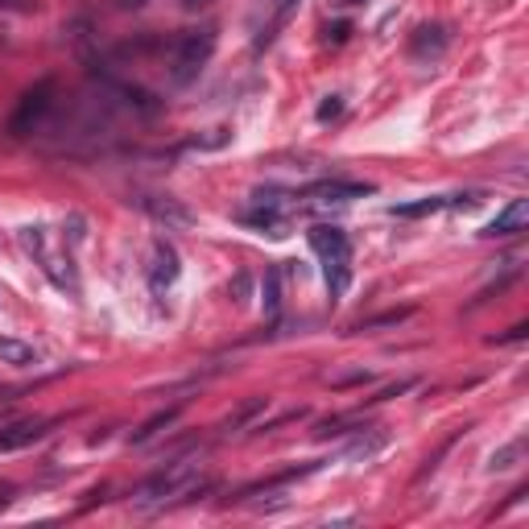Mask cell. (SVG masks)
Segmentation results:
<instances>
[{
	"label": "cell",
	"mask_w": 529,
	"mask_h": 529,
	"mask_svg": "<svg viewBox=\"0 0 529 529\" xmlns=\"http://www.w3.org/2000/svg\"><path fill=\"white\" fill-rule=\"evenodd\" d=\"M50 426L54 422H42V418H25V422H12L0 430V451H21V446L37 443V438H46Z\"/></svg>",
	"instance_id": "7"
},
{
	"label": "cell",
	"mask_w": 529,
	"mask_h": 529,
	"mask_svg": "<svg viewBox=\"0 0 529 529\" xmlns=\"http://www.w3.org/2000/svg\"><path fill=\"white\" fill-rule=\"evenodd\" d=\"M182 264H178V253H174V244L157 241L154 244V264H149V286L162 294V289H170L174 281H178Z\"/></svg>",
	"instance_id": "6"
},
{
	"label": "cell",
	"mask_w": 529,
	"mask_h": 529,
	"mask_svg": "<svg viewBox=\"0 0 529 529\" xmlns=\"http://www.w3.org/2000/svg\"><path fill=\"white\" fill-rule=\"evenodd\" d=\"M348 34H351V25H348V21H339L336 29H327V42H343Z\"/></svg>",
	"instance_id": "25"
},
{
	"label": "cell",
	"mask_w": 529,
	"mask_h": 529,
	"mask_svg": "<svg viewBox=\"0 0 529 529\" xmlns=\"http://www.w3.org/2000/svg\"><path fill=\"white\" fill-rule=\"evenodd\" d=\"M50 99H54V79H42V83L29 87V91L21 96V104H17V112H12V121H9L12 137L34 132L37 124H42V116L50 112Z\"/></svg>",
	"instance_id": "2"
},
{
	"label": "cell",
	"mask_w": 529,
	"mask_h": 529,
	"mask_svg": "<svg viewBox=\"0 0 529 529\" xmlns=\"http://www.w3.org/2000/svg\"><path fill=\"white\" fill-rule=\"evenodd\" d=\"M132 203L141 207L149 219L166 224V228H194V211L182 199H170V194H137Z\"/></svg>",
	"instance_id": "3"
},
{
	"label": "cell",
	"mask_w": 529,
	"mask_h": 529,
	"mask_svg": "<svg viewBox=\"0 0 529 529\" xmlns=\"http://www.w3.org/2000/svg\"><path fill=\"white\" fill-rule=\"evenodd\" d=\"M261 302H264V314L277 319V311H281V269H269V273H264Z\"/></svg>",
	"instance_id": "15"
},
{
	"label": "cell",
	"mask_w": 529,
	"mask_h": 529,
	"mask_svg": "<svg viewBox=\"0 0 529 529\" xmlns=\"http://www.w3.org/2000/svg\"><path fill=\"white\" fill-rule=\"evenodd\" d=\"M191 471H194V463H191V459H182V463H174V468L157 471L154 480H145L141 488H137V505H154V501H162V496L178 493V488H182V480H186Z\"/></svg>",
	"instance_id": "4"
},
{
	"label": "cell",
	"mask_w": 529,
	"mask_h": 529,
	"mask_svg": "<svg viewBox=\"0 0 529 529\" xmlns=\"http://www.w3.org/2000/svg\"><path fill=\"white\" fill-rule=\"evenodd\" d=\"M525 224H529V199H513L505 211H496V219L480 236H488V241H496V236H517V232H525Z\"/></svg>",
	"instance_id": "9"
},
{
	"label": "cell",
	"mask_w": 529,
	"mask_h": 529,
	"mask_svg": "<svg viewBox=\"0 0 529 529\" xmlns=\"http://www.w3.org/2000/svg\"><path fill=\"white\" fill-rule=\"evenodd\" d=\"M339 112H343V99H339V96H327L323 104H319V121H336Z\"/></svg>",
	"instance_id": "22"
},
{
	"label": "cell",
	"mask_w": 529,
	"mask_h": 529,
	"mask_svg": "<svg viewBox=\"0 0 529 529\" xmlns=\"http://www.w3.org/2000/svg\"><path fill=\"white\" fill-rule=\"evenodd\" d=\"M264 406H269V397H253V401H244V406L236 409V414H232L228 422H224V430H241L244 422H253V418H257V414H261Z\"/></svg>",
	"instance_id": "16"
},
{
	"label": "cell",
	"mask_w": 529,
	"mask_h": 529,
	"mask_svg": "<svg viewBox=\"0 0 529 529\" xmlns=\"http://www.w3.org/2000/svg\"><path fill=\"white\" fill-rule=\"evenodd\" d=\"M21 244H25V253H34L37 261L46 257V232H42V228H25L21 232Z\"/></svg>",
	"instance_id": "20"
},
{
	"label": "cell",
	"mask_w": 529,
	"mask_h": 529,
	"mask_svg": "<svg viewBox=\"0 0 529 529\" xmlns=\"http://www.w3.org/2000/svg\"><path fill=\"white\" fill-rule=\"evenodd\" d=\"M521 455H525V438H517V443L501 446V451L493 455V463H488V468H493V471H509V468H517V459H521Z\"/></svg>",
	"instance_id": "17"
},
{
	"label": "cell",
	"mask_w": 529,
	"mask_h": 529,
	"mask_svg": "<svg viewBox=\"0 0 529 529\" xmlns=\"http://www.w3.org/2000/svg\"><path fill=\"white\" fill-rule=\"evenodd\" d=\"M241 219L249 224V228L269 232V236H286V232H281V211H277L273 203H264V199H261V207H253V211H244Z\"/></svg>",
	"instance_id": "12"
},
{
	"label": "cell",
	"mask_w": 529,
	"mask_h": 529,
	"mask_svg": "<svg viewBox=\"0 0 529 529\" xmlns=\"http://www.w3.org/2000/svg\"><path fill=\"white\" fill-rule=\"evenodd\" d=\"M0 9H29L25 0H0Z\"/></svg>",
	"instance_id": "28"
},
{
	"label": "cell",
	"mask_w": 529,
	"mask_h": 529,
	"mask_svg": "<svg viewBox=\"0 0 529 529\" xmlns=\"http://www.w3.org/2000/svg\"><path fill=\"white\" fill-rule=\"evenodd\" d=\"M443 207H451V199H446V194H430V199H418V203H393V207H389V216H397V219H422V216L443 211Z\"/></svg>",
	"instance_id": "11"
},
{
	"label": "cell",
	"mask_w": 529,
	"mask_h": 529,
	"mask_svg": "<svg viewBox=\"0 0 529 529\" xmlns=\"http://www.w3.org/2000/svg\"><path fill=\"white\" fill-rule=\"evenodd\" d=\"M529 336V323H517V327H509L505 336H496L493 343H517V339H525Z\"/></svg>",
	"instance_id": "23"
},
{
	"label": "cell",
	"mask_w": 529,
	"mask_h": 529,
	"mask_svg": "<svg viewBox=\"0 0 529 529\" xmlns=\"http://www.w3.org/2000/svg\"><path fill=\"white\" fill-rule=\"evenodd\" d=\"M207 4H211V0H182V9L186 12H199V9H207Z\"/></svg>",
	"instance_id": "26"
},
{
	"label": "cell",
	"mask_w": 529,
	"mask_h": 529,
	"mask_svg": "<svg viewBox=\"0 0 529 529\" xmlns=\"http://www.w3.org/2000/svg\"><path fill=\"white\" fill-rule=\"evenodd\" d=\"M311 249L323 261H351V244L348 236L339 228H331V224H319V228H311Z\"/></svg>",
	"instance_id": "8"
},
{
	"label": "cell",
	"mask_w": 529,
	"mask_h": 529,
	"mask_svg": "<svg viewBox=\"0 0 529 529\" xmlns=\"http://www.w3.org/2000/svg\"><path fill=\"white\" fill-rule=\"evenodd\" d=\"M0 364H12V368H29V364H37V351L29 348V343H21V339L0 336Z\"/></svg>",
	"instance_id": "14"
},
{
	"label": "cell",
	"mask_w": 529,
	"mask_h": 529,
	"mask_svg": "<svg viewBox=\"0 0 529 529\" xmlns=\"http://www.w3.org/2000/svg\"><path fill=\"white\" fill-rule=\"evenodd\" d=\"M178 414H182V406L157 409L154 418H145V422H141V430H132V443H137V446H141V443H149L154 434H162V430H166V426H174V422H178Z\"/></svg>",
	"instance_id": "13"
},
{
	"label": "cell",
	"mask_w": 529,
	"mask_h": 529,
	"mask_svg": "<svg viewBox=\"0 0 529 529\" xmlns=\"http://www.w3.org/2000/svg\"><path fill=\"white\" fill-rule=\"evenodd\" d=\"M368 381H373V373H351V376H339L336 385L339 389H351V385H368Z\"/></svg>",
	"instance_id": "24"
},
{
	"label": "cell",
	"mask_w": 529,
	"mask_h": 529,
	"mask_svg": "<svg viewBox=\"0 0 529 529\" xmlns=\"http://www.w3.org/2000/svg\"><path fill=\"white\" fill-rule=\"evenodd\" d=\"M381 446H385V434H373V438H356V443L348 446V459H373Z\"/></svg>",
	"instance_id": "19"
},
{
	"label": "cell",
	"mask_w": 529,
	"mask_h": 529,
	"mask_svg": "<svg viewBox=\"0 0 529 529\" xmlns=\"http://www.w3.org/2000/svg\"><path fill=\"white\" fill-rule=\"evenodd\" d=\"M409 314H414V306H401V311H389V314H376V319H368V331H373V327H397V323H406Z\"/></svg>",
	"instance_id": "21"
},
{
	"label": "cell",
	"mask_w": 529,
	"mask_h": 529,
	"mask_svg": "<svg viewBox=\"0 0 529 529\" xmlns=\"http://www.w3.org/2000/svg\"><path fill=\"white\" fill-rule=\"evenodd\" d=\"M228 298L236 302V306H249V298H253V277L244 273V269H241V273H236V277H232V286H228Z\"/></svg>",
	"instance_id": "18"
},
{
	"label": "cell",
	"mask_w": 529,
	"mask_h": 529,
	"mask_svg": "<svg viewBox=\"0 0 529 529\" xmlns=\"http://www.w3.org/2000/svg\"><path fill=\"white\" fill-rule=\"evenodd\" d=\"M121 4H124V9H141L145 0H121Z\"/></svg>",
	"instance_id": "29"
},
{
	"label": "cell",
	"mask_w": 529,
	"mask_h": 529,
	"mask_svg": "<svg viewBox=\"0 0 529 529\" xmlns=\"http://www.w3.org/2000/svg\"><path fill=\"white\" fill-rule=\"evenodd\" d=\"M216 54V29L203 25V29H191L174 42V67H170V79L178 87H186L194 75L207 67V59Z\"/></svg>",
	"instance_id": "1"
},
{
	"label": "cell",
	"mask_w": 529,
	"mask_h": 529,
	"mask_svg": "<svg viewBox=\"0 0 529 529\" xmlns=\"http://www.w3.org/2000/svg\"><path fill=\"white\" fill-rule=\"evenodd\" d=\"M311 199H319V203H351V199H364V194H373V186L368 182H339V178H327V182H314Z\"/></svg>",
	"instance_id": "10"
},
{
	"label": "cell",
	"mask_w": 529,
	"mask_h": 529,
	"mask_svg": "<svg viewBox=\"0 0 529 529\" xmlns=\"http://www.w3.org/2000/svg\"><path fill=\"white\" fill-rule=\"evenodd\" d=\"M339 9H351V4H364V0H336Z\"/></svg>",
	"instance_id": "30"
},
{
	"label": "cell",
	"mask_w": 529,
	"mask_h": 529,
	"mask_svg": "<svg viewBox=\"0 0 529 529\" xmlns=\"http://www.w3.org/2000/svg\"><path fill=\"white\" fill-rule=\"evenodd\" d=\"M9 501H12V488H9V484H0V509L9 505Z\"/></svg>",
	"instance_id": "27"
},
{
	"label": "cell",
	"mask_w": 529,
	"mask_h": 529,
	"mask_svg": "<svg viewBox=\"0 0 529 529\" xmlns=\"http://www.w3.org/2000/svg\"><path fill=\"white\" fill-rule=\"evenodd\" d=\"M446 46H451V34H446V25H418V34L409 42V54L418 62H434L443 59Z\"/></svg>",
	"instance_id": "5"
}]
</instances>
